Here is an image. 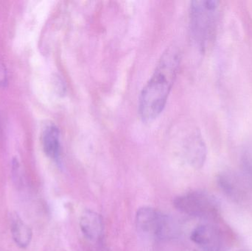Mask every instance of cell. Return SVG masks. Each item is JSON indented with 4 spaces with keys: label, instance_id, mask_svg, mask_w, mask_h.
Here are the masks:
<instances>
[{
    "label": "cell",
    "instance_id": "cell-8",
    "mask_svg": "<svg viewBox=\"0 0 252 251\" xmlns=\"http://www.w3.org/2000/svg\"><path fill=\"white\" fill-rule=\"evenodd\" d=\"M41 143L45 154L53 160H58L61 153L60 132L56 125L50 124L44 128Z\"/></svg>",
    "mask_w": 252,
    "mask_h": 251
},
{
    "label": "cell",
    "instance_id": "cell-6",
    "mask_svg": "<svg viewBox=\"0 0 252 251\" xmlns=\"http://www.w3.org/2000/svg\"><path fill=\"white\" fill-rule=\"evenodd\" d=\"M80 227L84 237L93 242L99 243L103 234V223L101 216L92 210L84 211L80 219Z\"/></svg>",
    "mask_w": 252,
    "mask_h": 251
},
{
    "label": "cell",
    "instance_id": "cell-4",
    "mask_svg": "<svg viewBox=\"0 0 252 251\" xmlns=\"http://www.w3.org/2000/svg\"><path fill=\"white\" fill-rule=\"evenodd\" d=\"M219 5L217 1H195L191 6V29L194 38L202 45L208 35L210 13Z\"/></svg>",
    "mask_w": 252,
    "mask_h": 251
},
{
    "label": "cell",
    "instance_id": "cell-5",
    "mask_svg": "<svg viewBox=\"0 0 252 251\" xmlns=\"http://www.w3.org/2000/svg\"><path fill=\"white\" fill-rule=\"evenodd\" d=\"M192 241L204 251H220L221 236L216 227L211 225H201L192 231Z\"/></svg>",
    "mask_w": 252,
    "mask_h": 251
},
{
    "label": "cell",
    "instance_id": "cell-3",
    "mask_svg": "<svg viewBox=\"0 0 252 251\" xmlns=\"http://www.w3.org/2000/svg\"><path fill=\"white\" fill-rule=\"evenodd\" d=\"M135 221L138 230L148 237L161 239L170 234L168 218L154 208L144 206L138 209Z\"/></svg>",
    "mask_w": 252,
    "mask_h": 251
},
{
    "label": "cell",
    "instance_id": "cell-9",
    "mask_svg": "<svg viewBox=\"0 0 252 251\" xmlns=\"http://www.w3.org/2000/svg\"><path fill=\"white\" fill-rule=\"evenodd\" d=\"M235 178L229 176H223L220 178L221 181L220 185L224 190L225 193H227L231 197H238L241 194V184L235 181Z\"/></svg>",
    "mask_w": 252,
    "mask_h": 251
},
{
    "label": "cell",
    "instance_id": "cell-10",
    "mask_svg": "<svg viewBox=\"0 0 252 251\" xmlns=\"http://www.w3.org/2000/svg\"><path fill=\"white\" fill-rule=\"evenodd\" d=\"M7 84V75L6 66L0 61V87H5Z\"/></svg>",
    "mask_w": 252,
    "mask_h": 251
},
{
    "label": "cell",
    "instance_id": "cell-7",
    "mask_svg": "<svg viewBox=\"0 0 252 251\" xmlns=\"http://www.w3.org/2000/svg\"><path fill=\"white\" fill-rule=\"evenodd\" d=\"M10 232L13 241L20 249H26L32 240V230L18 214L13 213L10 215Z\"/></svg>",
    "mask_w": 252,
    "mask_h": 251
},
{
    "label": "cell",
    "instance_id": "cell-2",
    "mask_svg": "<svg viewBox=\"0 0 252 251\" xmlns=\"http://www.w3.org/2000/svg\"><path fill=\"white\" fill-rule=\"evenodd\" d=\"M175 207L182 213L200 218H210L218 212L216 200L210 195L201 192H192L176 197Z\"/></svg>",
    "mask_w": 252,
    "mask_h": 251
},
{
    "label": "cell",
    "instance_id": "cell-1",
    "mask_svg": "<svg viewBox=\"0 0 252 251\" xmlns=\"http://www.w3.org/2000/svg\"><path fill=\"white\" fill-rule=\"evenodd\" d=\"M180 53L174 46L161 55L154 73L141 91L139 112L142 120L151 122L164 110L180 64Z\"/></svg>",
    "mask_w": 252,
    "mask_h": 251
}]
</instances>
